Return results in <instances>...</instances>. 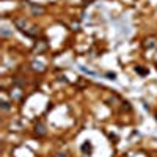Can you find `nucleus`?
<instances>
[{
    "instance_id": "1",
    "label": "nucleus",
    "mask_w": 157,
    "mask_h": 157,
    "mask_svg": "<svg viewBox=\"0 0 157 157\" xmlns=\"http://www.w3.org/2000/svg\"><path fill=\"white\" fill-rule=\"evenodd\" d=\"M35 132H36V135H38V137H43V135H46V127H44L43 124H36Z\"/></svg>"
},
{
    "instance_id": "2",
    "label": "nucleus",
    "mask_w": 157,
    "mask_h": 157,
    "mask_svg": "<svg viewBox=\"0 0 157 157\" xmlns=\"http://www.w3.org/2000/svg\"><path fill=\"white\" fill-rule=\"evenodd\" d=\"M82 149H83V153H90V151H91V145H90V143H85V145L82 146Z\"/></svg>"
},
{
    "instance_id": "3",
    "label": "nucleus",
    "mask_w": 157,
    "mask_h": 157,
    "mask_svg": "<svg viewBox=\"0 0 157 157\" xmlns=\"http://www.w3.org/2000/svg\"><path fill=\"white\" fill-rule=\"evenodd\" d=\"M135 71L138 72V74H142V76H146V74H148V71L143 69V68H135Z\"/></svg>"
},
{
    "instance_id": "4",
    "label": "nucleus",
    "mask_w": 157,
    "mask_h": 157,
    "mask_svg": "<svg viewBox=\"0 0 157 157\" xmlns=\"http://www.w3.org/2000/svg\"><path fill=\"white\" fill-rule=\"evenodd\" d=\"M60 157H66V156H60Z\"/></svg>"
}]
</instances>
